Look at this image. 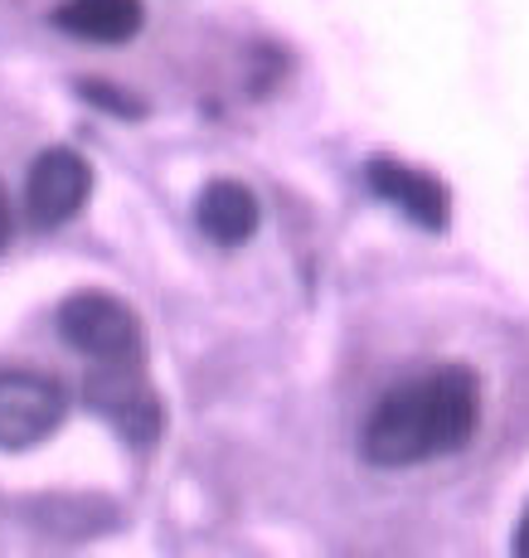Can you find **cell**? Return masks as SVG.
I'll list each match as a JSON object with an SVG mask.
<instances>
[{
	"label": "cell",
	"instance_id": "3",
	"mask_svg": "<svg viewBox=\"0 0 529 558\" xmlns=\"http://www.w3.org/2000/svg\"><path fill=\"white\" fill-rule=\"evenodd\" d=\"M63 417H69L63 384H53L49 374L0 369V447L5 452L45 442L49 433H59Z\"/></svg>",
	"mask_w": 529,
	"mask_h": 558
},
{
	"label": "cell",
	"instance_id": "6",
	"mask_svg": "<svg viewBox=\"0 0 529 558\" xmlns=\"http://www.w3.org/2000/svg\"><path fill=\"white\" fill-rule=\"evenodd\" d=\"M364 180H370L374 195L398 204L413 223H423V229H447V204L452 199L433 175L404 166V160H370V166H364Z\"/></svg>",
	"mask_w": 529,
	"mask_h": 558
},
{
	"label": "cell",
	"instance_id": "4",
	"mask_svg": "<svg viewBox=\"0 0 529 558\" xmlns=\"http://www.w3.org/2000/svg\"><path fill=\"white\" fill-rule=\"evenodd\" d=\"M59 336L88 360H136L142 355V326L117 296L79 292L59 306Z\"/></svg>",
	"mask_w": 529,
	"mask_h": 558
},
{
	"label": "cell",
	"instance_id": "9",
	"mask_svg": "<svg viewBox=\"0 0 529 558\" xmlns=\"http://www.w3.org/2000/svg\"><path fill=\"white\" fill-rule=\"evenodd\" d=\"M117 88H107V83H83V98L88 102H103V107H112L117 117H142V107H136L132 98H112Z\"/></svg>",
	"mask_w": 529,
	"mask_h": 558
},
{
	"label": "cell",
	"instance_id": "8",
	"mask_svg": "<svg viewBox=\"0 0 529 558\" xmlns=\"http://www.w3.org/2000/svg\"><path fill=\"white\" fill-rule=\"evenodd\" d=\"M53 25L93 45H127L142 29V0H63Z\"/></svg>",
	"mask_w": 529,
	"mask_h": 558
},
{
	"label": "cell",
	"instance_id": "11",
	"mask_svg": "<svg viewBox=\"0 0 529 558\" xmlns=\"http://www.w3.org/2000/svg\"><path fill=\"white\" fill-rule=\"evenodd\" d=\"M10 239V204H5V190H0V248H5Z\"/></svg>",
	"mask_w": 529,
	"mask_h": 558
},
{
	"label": "cell",
	"instance_id": "10",
	"mask_svg": "<svg viewBox=\"0 0 529 558\" xmlns=\"http://www.w3.org/2000/svg\"><path fill=\"white\" fill-rule=\"evenodd\" d=\"M515 554L529 558V506H525V520H520V530H515Z\"/></svg>",
	"mask_w": 529,
	"mask_h": 558
},
{
	"label": "cell",
	"instance_id": "5",
	"mask_svg": "<svg viewBox=\"0 0 529 558\" xmlns=\"http://www.w3.org/2000/svg\"><path fill=\"white\" fill-rule=\"evenodd\" d=\"M93 190V175H88V160L69 146H53L29 166V180H25V209L39 229H59L69 223L73 214L83 209Z\"/></svg>",
	"mask_w": 529,
	"mask_h": 558
},
{
	"label": "cell",
	"instance_id": "2",
	"mask_svg": "<svg viewBox=\"0 0 529 558\" xmlns=\"http://www.w3.org/2000/svg\"><path fill=\"white\" fill-rule=\"evenodd\" d=\"M83 393H88L93 413L107 427H117L127 442L151 447L160 437V399L146 384V374L136 369V360H97Z\"/></svg>",
	"mask_w": 529,
	"mask_h": 558
},
{
	"label": "cell",
	"instance_id": "1",
	"mask_svg": "<svg viewBox=\"0 0 529 558\" xmlns=\"http://www.w3.org/2000/svg\"><path fill=\"white\" fill-rule=\"evenodd\" d=\"M477 379L467 369H437L404 389L384 393L380 408L370 413L360 437V452L370 466L398 471L418 466L447 452H461L467 437L477 433Z\"/></svg>",
	"mask_w": 529,
	"mask_h": 558
},
{
	"label": "cell",
	"instance_id": "7",
	"mask_svg": "<svg viewBox=\"0 0 529 558\" xmlns=\"http://www.w3.org/2000/svg\"><path fill=\"white\" fill-rule=\"evenodd\" d=\"M200 229L209 233L219 248H239L257 233V219H263V209H257V195L239 180H214V185H204L200 195Z\"/></svg>",
	"mask_w": 529,
	"mask_h": 558
}]
</instances>
